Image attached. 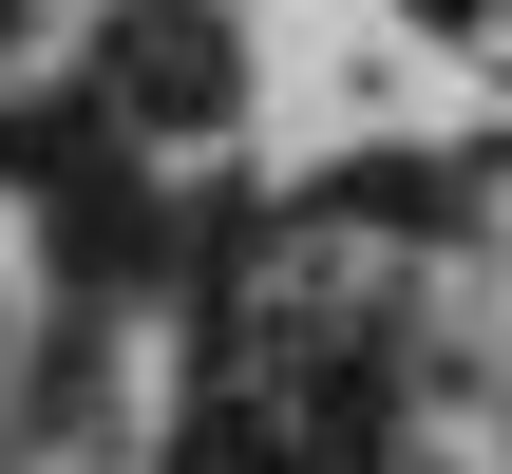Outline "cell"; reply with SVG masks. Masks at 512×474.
Wrapping results in <instances>:
<instances>
[{"label": "cell", "instance_id": "6da1fadb", "mask_svg": "<svg viewBox=\"0 0 512 474\" xmlns=\"http://www.w3.org/2000/svg\"><path fill=\"white\" fill-rule=\"evenodd\" d=\"M76 95H95L114 133H228V114H247V38H228L209 0H114L95 57H76Z\"/></svg>", "mask_w": 512, "mask_h": 474}, {"label": "cell", "instance_id": "7a4b0ae2", "mask_svg": "<svg viewBox=\"0 0 512 474\" xmlns=\"http://www.w3.org/2000/svg\"><path fill=\"white\" fill-rule=\"evenodd\" d=\"M0 171L76 209V190H114V114L95 95H0Z\"/></svg>", "mask_w": 512, "mask_h": 474}, {"label": "cell", "instance_id": "3957f363", "mask_svg": "<svg viewBox=\"0 0 512 474\" xmlns=\"http://www.w3.org/2000/svg\"><path fill=\"white\" fill-rule=\"evenodd\" d=\"M171 474H285V437H266V399H190V437H171Z\"/></svg>", "mask_w": 512, "mask_h": 474}, {"label": "cell", "instance_id": "277c9868", "mask_svg": "<svg viewBox=\"0 0 512 474\" xmlns=\"http://www.w3.org/2000/svg\"><path fill=\"white\" fill-rule=\"evenodd\" d=\"M418 19H475V0H418Z\"/></svg>", "mask_w": 512, "mask_h": 474}]
</instances>
